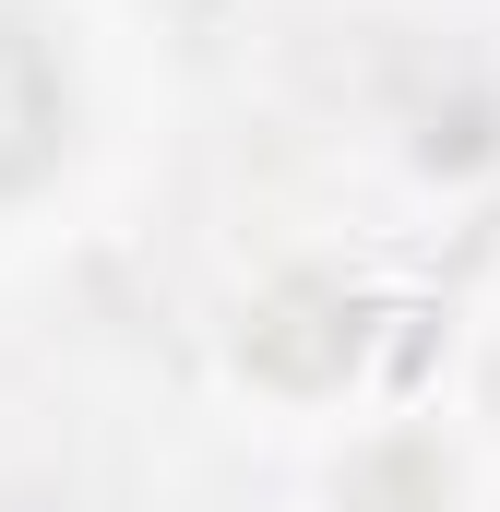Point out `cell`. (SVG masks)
<instances>
[{
  "label": "cell",
  "mask_w": 500,
  "mask_h": 512,
  "mask_svg": "<svg viewBox=\"0 0 500 512\" xmlns=\"http://www.w3.org/2000/svg\"><path fill=\"white\" fill-rule=\"evenodd\" d=\"M48 143H60V84H48L36 36H12V24H0V191H12V179H36V167H48Z\"/></svg>",
  "instance_id": "6da1fadb"
}]
</instances>
